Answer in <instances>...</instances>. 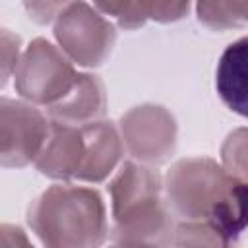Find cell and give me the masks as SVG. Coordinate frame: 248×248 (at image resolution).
Here are the masks:
<instances>
[{"instance_id": "cell-1", "label": "cell", "mask_w": 248, "mask_h": 248, "mask_svg": "<svg viewBox=\"0 0 248 248\" xmlns=\"http://www.w3.org/2000/svg\"><path fill=\"white\" fill-rule=\"evenodd\" d=\"M165 202L176 221L205 223L229 244L248 227V182L207 157L180 159L170 167Z\"/></svg>"}, {"instance_id": "cell-2", "label": "cell", "mask_w": 248, "mask_h": 248, "mask_svg": "<svg viewBox=\"0 0 248 248\" xmlns=\"http://www.w3.org/2000/svg\"><path fill=\"white\" fill-rule=\"evenodd\" d=\"M165 184L157 170L126 161L108 184L112 202V242L172 244L176 219L163 200Z\"/></svg>"}, {"instance_id": "cell-3", "label": "cell", "mask_w": 248, "mask_h": 248, "mask_svg": "<svg viewBox=\"0 0 248 248\" xmlns=\"http://www.w3.org/2000/svg\"><path fill=\"white\" fill-rule=\"evenodd\" d=\"M27 223L45 246L85 248L105 242L108 227L103 198L85 186L56 184L27 209Z\"/></svg>"}, {"instance_id": "cell-4", "label": "cell", "mask_w": 248, "mask_h": 248, "mask_svg": "<svg viewBox=\"0 0 248 248\" xmlns=\"http://www.w3.org/2000/svg\"><path fill=\"white\" fill-rule=\"evenodd\" d=\"M78 76L62 48L46 39H35L19 58L14 85L25 101L50 107L74 89Z\"/></svg>"}, {"instance_id": "cell-5", "label": "cell", "mask_w": 248, "mask_h": 248, "mask_svg": "<svg viewBox=\"0 0 248 248\" xmlns=\"http://www.w3.org/2000/svg\"><path fill=\"white\" fill-rule=\"evenodd\" d=\"M54 37L72 62L83 68H97L110 56L116 31L107 17L78 0L56 17Z\"/></svg>"}, {"instance_id": "cell-6", "label": "cell", "mask_w": 248, "mask_h": 248, "mask_svg": "<svg viewBox=\"0 0 248 248\" xmlns=\"http://www.w3.org/2000/svg\"><path fill=\"white\" fill-rule=\"evenodd\" d=\"M52 122L39 108L23 101H0V161L6 169L29 165L43 151Z\"/></svg>"}, {"instance_id": "cell-7", "label": "cell", "mask_w": 248, "mask_h": 248, "mask_svg": "<svg viewBox=\"0 0 248 248\" xmlns=\"http://www.w3.org/2000/svg\"><path fill=\"white\" fill-rule=\"evenodd\" d=\"M128 153L145 165H161L176 149V120L161 105H140L120 118Z\"/></svg>"}, {"instance_id": "cell-8", "label": "cell", "mask_w": 248, "mask_h": 248, "mask_svg": "<svg viewBox=\"0 0 248 248\" xmlns=\"http://www.w3.org/2000/svg\"><path fill=\"white\" fill-rule=\"evenodd\" d=\"M87 159L83 124L52 122L50 136L35 159V167L54 180H79Z\"/></svg>"}, {"instance_id": "cell-9", "label": "cell", "mask_w": 248, "mask_h": 248, "mask_svg": "<svg viewBox=\"0 0 248 248\" xmlns=\"http://www.w3.org/2000/svg\"><path fill=\"white\" fill-rule=\"evenodd\" d=\"M107 110L103 81L93 74H79L74 89L58 103L46 107L50 122L87 124L99 120Z\"/></svg>"}, {"instance_id": "cell-10", "label": "cell", "mask_w": 248, "mask_h": 248, "mask_svg": "<svg viewBox=\"0 0 248 248\" xmlns=\"http://www.w3.org/2000/svg\"><path fill=\"white\" fill-rule=\"evenodd\" d=\"M215 87L221 101L236 114L248 118V37L231 43L217 64Z\"/></svg>"}, {"instance_id": "cell-11", "label": "cell", "mask_w": 248, "mask_h": 248, "mask_svg": "<svg viewBox=\"0 0 248 248\" xmlns=\"http://www.w3.org/2000/svg\"><path fill=\"white\" fill-rule=\"evenodd\" d=\"M198 19L213 31L244 27L248 23V0H198Z\"/></svg>"}, {"instance_id": "cell-12", "label": "cell", "mask_w": 248, "mask_h": 248, "mask_svg": "<svg viewBox=\"0 0 248 248\" xmlns=\"http://www.w3.org/2000/svg\"><path fill=\"white\" fill-rule=\"evenodd\" d=\"M223 167L236 178L248 182V128H238L221 145Z\"/></svg>"}, {"instance_id": "cell-13", "label": "cell", "mask_w": 248, "mask_h": 248, "mask_svg": "<svg viewBox=\"0 0 248 248\" xmlns=\"http://www.w3.org/2000/svg\"><path fill=\"white\" fill-rule=\"evenodd\" d=\"M93 4L107 16H112L120 27L132 31L145 25V17L138 6V0H93Z\"/></svg>"}, {"instance_id": "cell-14", "label": "cell", "mask_w": 248, "mask_h": 248, "mask_svg": "<svg viewBox=\"0 0 248 248\" xmlns=\"http://www.w3.org/2000/svg\"><path fill=\"white\" fill-rule=\"evenodd\" d=\"M145 19L157 23H172L182 19L190 10V0H138Z\"/></svg>"}, {"instance_id": "cell-15", "label": "cell", "mask_w": 248, "mask_h": 248, "mask_svg": "<svg viewBox=\"0 0 248 248\" xmlns=\"http://www.w3.org/2000/svg\"><path fill=\"white\" fill-rule=\"evenodd\" d=\"M74 2L78 0H23V6L35 23L46 25L56 21V17Z\"/></svg>"}, {"instance_id": "cell-16", "label": "cell", "mask_w": 248, "mask_h": 248, "mask_svg": "<svg viewBox=\"0 0 248 248\" xmlns=\"http://www.w3.org/2000/svg\"><path fill=\"white\" fill-rule=\"evenodd\" d=\"M19 37L10 33V29H2V85H6L10 72L19 64Z\"/></svg>"}, {"instance_id": "cell-17", "label": "cell", "mask_w": 248, "mask_h": 248, "mask_svg": "<svg viewBox=\"0 0 248 248\" xmlns=\"http://www.w3.org/2000/svg\"><path fill=\"white\" fill-rule=\"evenodd\" d=\"M14 232V227L12 225H2L0 229V248H19V246H29V240L25 238L23 231L17 227L16 229V234Z\"/></svg>"}]
</instances>
